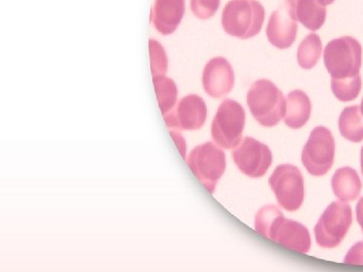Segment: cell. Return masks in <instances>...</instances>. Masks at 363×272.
<instances>
[{
	"instance_id": "83f0119b",
	"label": "cell",
	"mask_w": 363,
	"mask_h": 272,
	"mask_svg": "<svg viewBox=\"0 0 363 272\" xmlns=\"http://www.w3.org/2000/svg\"><path fill=\"white\" fill-rule=\"evenodd\" d=\"M362 176H363V147L362 149Z\"/></svg>"
},
{
	"instance_id": "3957f363",
	"label": "cell",
	"mask_w": 363,
	"mask_h": 272,
	"mask_svg": "<svg viewBox=\"0 0 363 272\" xmlns=\"http://www.w3.org/2000/svg\"><path fill=\"white\" fill-rule=\"evenodd\" d=\"M264 14L257 0H230L224 7L221 23L227 35L247 40L262 30Z\"/></svg>"
},
{
	"instance_id": "8992f818",
	"label": "cell",
	"mask_w": 363,
	"mask_h": 272,
	"mask_svg": "<svg viewBox=\"0 0 363 272\" xmlns=\"http://www.w3.org/2000/svg\"><path fill=\"white\" fill-rule=\"evenodd\" d=\"M245 126V108L233 99L224 100L212 121V138L218 147L233 149L241 142Z\"/></svg>"
},
{
	"instance_id": "f1b7e54d",
	"label": "cell",
	"mask_w": 363,
	"mask_h": 272,
	"mask_svg": "<svg viewBox=\"0 0 363 272\" xmlns=\"http://www.w3.org/2000/svg\"><path fill=\"white\" fill-rule=\"evenodd\" d=\"M360 110H362V113L363 115V98H362V107H360Z\"/></svg>"
},
{
	"instance_id": "ba28073f",
	"label": "cell",
	"mask_w": 363,
	"mask_h": 272,
	"mask_svg": "<svg viewBox=\"0 0 363 272\" xmlns=\"http://www.w3.org/2000/svg\"><path fill=\"white\" fill-rule=\"evenodd\" d=\"M279 206L286 211H298L304 202V176L297 166L281 164L269 180Z\"/></svg>"
},
{
	"instance_id": "8fae6325",
	"label": "cell",
	"mask_w": 363,
	"mask_h": 272,
	"mask_svg": "<svg viewBox=\"0 0 363 272\" xmlns=\"http://www.w3.org/2000/svg\"><path fill=\"white\" fill-rule=\"evenodd\" d=\"M207 118V106L199 95L190 94L182 98L175 108L164 115L169 130H199Z\"/></svg>"
},
{
	"instance_id": "484cf974",
	"label": "cell",
	"mask_w": 363,
	"mask_h": 272,
	"mask_svg": "<svg viewBox=\"0 0 363 272\" xmlns=\"http://www.w3.org/2000/svg\"><path fill=\"white\" fill-rule=\"evenodd\" d=\"M357 216L358 224L362 227L363 233V197L359 200V202L357 203Z\"/></svg>"
},
{
	"instance_id": "d4e9b609",
	"label": "cell",
	"mask_w": 363,
	"mask_h": 272,
	"mask_svg": "<svg viewBox=\"0 0 363 272\" xmlns=\"http://www.w3.org/2000/svg\"><path fill=\"white\" fill-rule=\"evenodd\" d=\"M171 135L173 136V140H175L177 147L180 149L182 156L186 159L185 154L187 152V147H186V142H184L183 136H182L180 133L175 132V131L173 130H171Z\"/></svg>"
},
{
	"instance_id": "44dd1931",
	"label": "cell",
	"mask_w": 363,
	"mask_h": 272,
	"mask_svg": "<svg viewBox=\"0 0 363 272\" xmlns=\"http://www.w3.org/2000/svg\"><path fill=\"white\" fill-rule=\"evenodd\" d=\"M331 89L334 96L339 101L348 102L357 99L362 91V77L345 79V80H335L332 79Z\"/></svg>"
},
{
	"instance_id": "9c48e42d",
	"label": "cell",
	"mask_w": 363,
	"mask_h": 272,
	"mask_svg": "<svg viewBox=\"0 0 363 272\" xmlns=\"http://www.w3.org/2000/svg\"><path fill=\"white\" fill-rule=\"evenodd\" d=\"M335 157V140L330 130L317 126L312 130L302 152V162L310 175H326Z\"/></svg>"
},
{
	"instance_id": "9a60e30c",
	"label": "cell",
	"mask_w": 363,
	"mask_h": 272,
	"mask_svg": "<svg viewBox=\"0 0 363 272\" xmlns=\"http://www.w3.org/2000/svg\"><path fill=\"white\" fill-rule=\"evenodd\" d=\"M185 13V0H155L154 26L164 35L175 33Z\"/></svg>"
},
{
	"instance_id": "e0dca14e",
	"label": "cell",
	"mask_w": 363,
	"mask_h": 272,
	"mask_svg": "<svg viewBox=\"0 0 363 272\" xmlns=\"http://www.w3.org/2000/svg\"><path fill=\"white\" fill-rule=\"evenodd\" d=\"M312 105L310 98L301 90L289 93L285 123L292 130H300L309 121Z\"/></svg>"
},
{
	"instance_id": "5bb4252c",
	"label": "cell",
	"mask_w": 363,
	"mask_h": 272,
	"mask_svg": "<svg viewBox=\"0 0 363 272\" xmlns=\"http://www.w3.org/2000/svg\"><path fill=\"white\" fill-rule=\"evenodd\" d=\"M289 13L308 30L316 32L326 20V7L318 0H286Z\"/></svg>"
},
{
	"instance_id": "277c9868",
	"label": "cell",
	"mask_w": 363,
	"mask_h": 272,
	"mask_svg": "<svg viewBox=\"0 0 363 272\" xmlns=\"http://www.w3.org/2000/svg\"><path fill=\"white\" fill-rule=\"evenodd\" d=\"M362 45L352 37L331 40L325 47L324 64L332 79L345 80L360 75Z\"/></svg>"
},
{
	"instance_id": "ffe728a7",
	"label": "cell",
	"mask_w": 363,
	"mask_h": 272,
	"mask_svg": "<svg viewBox=\"0 0 363 272\" xmlns=\"http://www.w3.org/2000/svg\"><path fill=\"white\" fill-rule=\"evenodd\" d=\"M322 54V42L316 33H310L298 49V63L301 68L310 70L317 65Z\"/></svg>"
},
{
	"instance_id": "5b68a950",
	"label": "cell",
	"mask_w": 363,
	"mask_h": 272,
	"mask_svg": "<svg viewBox=\"0 0 363 272\" xmlns=\"http://www.w3.org/2000/svg\"><path fill=\"white\" fill-rule=\"evenodd\" d=\"M188 166L210 194H214L217 183L226 169V157L223 150L212 142L196 147L188 157Z\"/></svg>"
},
{
	"instance_id": "7402d4cb",
	"label": "cell",
	"mask_w": 363,
	"mask_h": 272,
	"mask_svg": "<svg viewBox=\"0 0 363 272\" xmlns=\"http://www.w3.org/2000/svg\"><path fill=\"white\" fill-rule=\"evenodd\" d=\"M149 45L152 77L166 75L168 71V57L164 47L156 40H150Z\"/></svg>"
},
{
	"instance_id": "ac0fdd59",
	"label": "cell",
	"mask_w": 363,
	"mask_h": 272,
	"mask_svg": "<svg viewBox=\"0 0 363 272\" xmlns=\"http://www.w3.org/2000/svg\"><path fill=\"white\" fill-rule=\"evenodd\" d=\"M341 135L351 142L363 140V115L358 106L346 107L338 120Z\"/></svg>"
},
{
	"instance_id": "7a4b0ae2",
	"label": "cell",
	"mask_w": 363,
	"mask_h": 272,
	"mask_svg": "<svg viewBox=\"0 0 363 272\" xmlns=\"http://www.w3.org/2000/svg\"><path fill=\"white\" fill-rule=\"evenodd\" d=\"M247 105L253 118L264 128L278 125L286 115L285 96L267 79H260L253 83L248 90Z\"/></svg>"
},
{
	"instance_id": "6da1fadb",
	"label": "cell",
	"mask_w": 363,
	"mask_h": 272,
	"mask_svg": "<svg viewBox=\"0 0 363 272\" xmlns=\"http://www.w3.org/2000/svg\"><path fill=\"white\" fill-rule=\"evenodd\" d=\"M255 230L267 239L300 253L309 252L311 236L298 222L285 218L278 207L267 205L255 216Z\"/></svg>"
},
{
	"instance_id": "7c38bea8",
	"label": "cell",
	"mask_w": 363,
	"mask_h": 272,
	"mask_svg": "<svg viewBox=\"0 0 363 272\" xmlns=\"http://www.w3.org/2000/svg\"><path fill=\"white\" fill-rule=\"evenodd\" d=\"M202 83L210 97L222 98L228 95L235 83L230 63L222 57L210 60L203 71Z\"/></svg>"
},
{
	"instance_id": "30bf717a",
	"label": "cell",
	"mask_w": 363,
	"mask_h": 272,
	"mask_svg": "<svg viewBox=\"0 0 363 272\" xmlns=\"http://www.w3.org/2000/svg\"><path fill=\"white\" fill-rule=\"evenodd\" d=\"M231 156L241 173L253 178L266 175L272 164V154L269 147L252 137H245Z\"/></svg>"
},
{
	"instance_id": "52a82bcc",
	"label": "cell",
	"mask_w": 363,
	"mask_h": 272,
	"mask_svg": "<svg viewBox=\"0 0 363 272\" xmlns=\"http://www.w3.org/2000/svg\"><path fill=\"white\" fill-rule=\"evenodd\" d=\"M352 224V210L346 203L333 202L327 207L314 228L317 244L335 248L342 242Z\"/></svg>"
},
{
	"instance_id": "603a6c76",
	"label": "cell",
	"mask_w": 363,
	"mask_h": 272,
	"mask_svg": "<svg viewBox=\"0 0 363 272\" xmlns=\"http://www.w3.org/2000/svg\"><path fill=\"white\" fill-rule=\"evenodd\" d=\"M220 0H191V11L200 20H209L218 11Z\"/></svg>"
},
{
	"instance_id": "4316f807",
	"label": "cell",
	"mask_w": 363,
	"mask_h": 272,
	"mask_svg": "<svg viewBox=\"0 0 363 272\" xmlns=\"http://www.w3.org/2000/svg\"><path fill=\"white\" fill-rule=\"evenodd\" d=\"M320 4H323V6H329V4H333L334 0H318Z\"/></svg>"
},
{
	"instance_id": "d6986e66",
	"label": "cell",
	"mask_w": 363,
	"mask_h": 272,
	"mask_svg": "<svg viewBox=\"0 0 363 272\" xmlns=\"http://www.w3.org/2000/svg\"><path fill=\"white\" fill-rule=\"evenodd\" d=\"M154 81L155 92L162 116L175 108L178 103V87L171 78L164 76H157L152 79Z\"/></svg>"
},
{
	"instance_id": "4fadbf2b",
	"label": "cell",
	"mask_w": 363,
	"mask_h": 272,
	"mask_svg": "<svg viewBox=\"0 0 363 272\" xmlns=\"http://www.w3.org/2000/svg\"><path fill=\"white\" fill-rule=\"evenodd\" d=\"M297 32V21L289 13L286 6L272 13L267 28V37L272 45L278 49H288L295 42Z\"/></svg>"
},
{
	"instance_id": "cb8c5ba5",
	"label": "cell",
	"mask_w": 363,
	"mask_h": 272,
	"mask_svg": "<svg viewBox=\"0 0 363 272\" xmlns=\"http://www.w3.org/2000/svg\"><path fill=\"white\" fill-rule=\"evenodd\" d=\"M344 262L354 266H363V242H357L350 248Z\"/></svg>"
},
{
	"instance_id": "2e32d148",
	"label": "cell",
	"mask_w": 363,
	"mask_h": 272,
	"mask_svg": "<svg viewBox=\"0 0 363 272\" xmlns=\"http://www.w3.org/2000/svg\"><path fill=\"white\" fill-rule=\"evenodd\" d=\"M334 195L342 202L354 201L362 193V183L357 171L350 166L336 171L331 181Z\"/></svg>"
}]
</instances>
